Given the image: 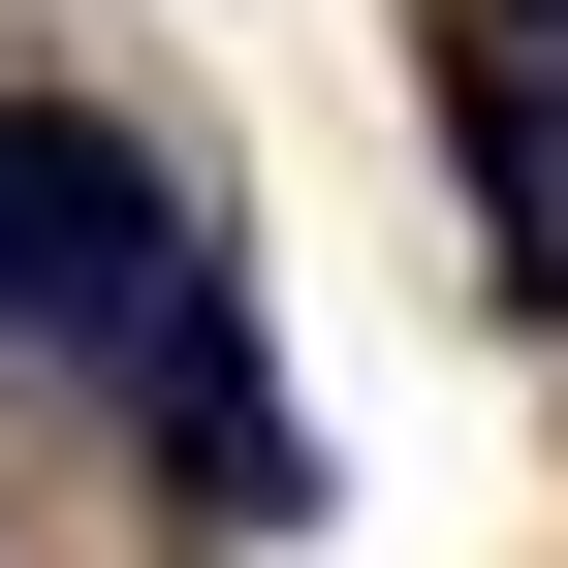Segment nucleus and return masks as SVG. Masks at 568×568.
<instances>
[{"mask_svg": "<svg viewBox=\"0 0 568 568\" xmlns=\"http://www.w3.org/2000/svg\"><path fill=\"white\" fill-rule=\"evenodd\" d=\"M159 316H190V190L126 159L95 95H0V347H63V379H126Z\"/></svg>", "mask_w": 568, "mask_h": 568, "instance_id": "1", "label": "nucleus"}, {"mask_svg": "<svg viewBox=\"0 0 568 568\" xmlns=\"http://www.w3.org/2000/svg\"><path fill=\"white\" fill-rule=\"evenodd\" d=\"M126 410H159V506H190V537H316V410L222 347V253H190V316L126 347Z\"/></svg>", "mask_w": 568, "mask_h": 568, "instance_id": "2", "label": "nucleus"}, {"mask_svg": "<svg viewBox=\"0 0 568 568\" xmlns=\"http://www.w3.org/2000/svg\"><path fill=\"white\" fill-rule=\"evenodd\" d=\"M443 190H474V253L568 316V63L537 32H443Z\"/></svg>", "mask_w": 568, "mask_h": 568, "instance_id": "3", "label": "nucleus"}, {"mask_svg": "<svg viewBox=\"0 0 568 568\" xmlns=\"http://www.w3.org/2000/svg\"><path fill=\"white\" fill-rule=\"evenodd\" d=\"M506 32H537V63H568V0H506Z\"/></svg>", "mask_w": 568, "mask_h": 568, "instance_id": "4", "label": "nucleus"}]
</instances>
